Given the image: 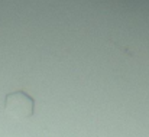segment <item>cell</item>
Wrapping results in <instances>:
<instances>
[{
    "label": "cell",
    "instance_id": "cell-1",
    "mask_svg": "<svg viewBox=\"0 0 149 137\" xmlns=\"http://www.w3.org/2000/svg\"><path fill=\"white\" fill-rule=\"evenodd\" d=\"M4 113L13 118L23 120L29 118L35 113V100L22 90L6 94L3 102Z\"/></svg>",
    "mask_w": 149,
    "mask_h": 137
}]
</instances>
